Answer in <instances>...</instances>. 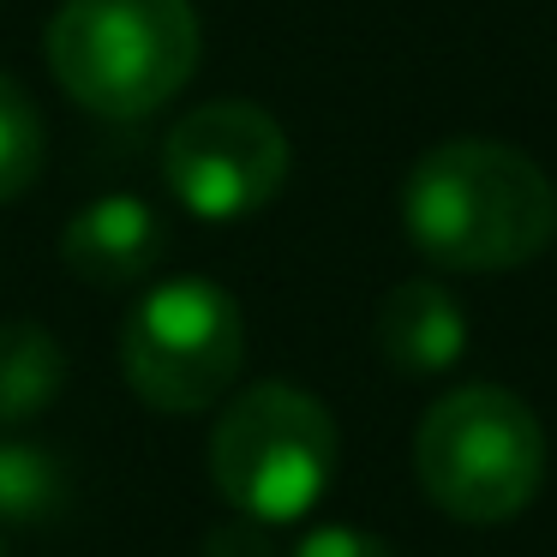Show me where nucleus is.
Returning <instances> with one entry per match:
<instances>
[{"mask_svg":"<svg viewBox=\"0 0 557 557\" xmlns=\"http://www.w3.org/2000/svg\"><path fill=\"white\" fill-rule=\"evenodd\" d=\"M401 228L437 270H516L557 240V186L504 138H444L401 186Z\"/></svg>","mask_w":557,"mask_h":557,"instance_id":"nucleus-1","label":"nucleus"},{"mask_svg":"<svg viewBox=\"0 0 557 557\" xmlns=\"http://www.w3.org/2000/svg\"><path fill=\"white\" fill-rule=\"evenodd\" d=\"M193 0H66L49 18V66L78 109L145 121L198 73Z\"/></svg>","mask_w":557,"mask_h":557,"instance_id":"nucleus-2","label":"nucleus"},{"mask_svg":"<svg viewBox=\"0 0 557 557\" xmlns=\"http://www.w3.org/2000/svg\"><path fill=\"white\" fill-rule=\"evenodd\" d=\"M413 473L444 516L473 528L516 521L545 480L540 413L504 384L449 389L413 432Z\"/></svg>","mask_w":557,"mask_h":557,"instance_id":"nucleus-3","label":"nucleus"},{"mask_svg":"<svg viewBox=\"0 0 557 557\" xmlns=\"http://www.w3.org/2000/svg\"><path fill=\"white\" fill-rule=\"evenodd\" d=\"M342 437L318 396L300 384H252L222 408L210 432V480L234 516L282 528L324 504L336 485Z\"/></svg>","mask_w":557,"mask_h":557,"instance_id":"nucleus-4","label":"nucleus"},{"mask_svg":"<svg viewBox=\"0 0 557 557\" xmlns=\"http://www.w3.org/2000/svg\"><path fill=\"white\" fill-rule=\"evenodd\" d=\"M246 366V318L222 282L174 276L157 282L126 312L121 372L157 413H205L234 389Z\"/></svg>","mask_w":557,"mask_h":557,"instance_id":"nucleus-5","label":"nucleus"},{"mask_svg":"<svg viewBox=\"0 0 557 557\" xmlns=\"http://www.w3.org/2000/svg\"><path fill=\"white\" fill-rule=\"evenodd\" d=\"M288 133L276 126V114L222 97L174 121L162 145V181L193 216L240 222L288 186Z\"/></svg>","mask_w":557,"mask_h":557,"instance_id":"nucleus-6","label":"nucleus"},{"mask_svg":"<svg viewBox=\"0 0 557 557\" xmlns=\"http://www.w3.org/2000/svg\"><path fill=\"white\" fill-rule=\"evenodd\" d=\"M162 252H169V228H162L157 205H145L138 193L97 198L61 234V264L97 288H126V282L150 276Z\"/></svg>","mask_w":557,"mask_h":557,"instance_id":"nucleus-7","label":"nucleus"},{"mask_svg":"<svg viewBox=\"0 0 557 557\" xmlns=\"http://www.w3.org/2000/svg\"><path fill=\"white\" fill-rule=\"evenodd\" d=\"M377 354L401 377H437L468 354V312L432 276H408L377 306Z\"/></svg>","mask_w":557,"mask_h":557,"instance_id":"nucleus-8","label":"nucleus"},{"mask_svg":"<svg viewBox=\"0 0 557 557\" xmlns=\"http://www.w3.org/2000/svg\"><path fill=\"white\" fill-rule=\"evenodd\" d=\"M66 389V348L30 318L0 324V425H30Z\"/></svg>","mask_w":557,"mask_h":557,"instance_id":"nucleus-9","label":"nucleus"},{"mask_svg":"<svg viewBox=\"0 0 557 557\" xmlns=\"http://www.w3.org/2000/svg\"><path fill=\"white\" fill-rule=\"evenodd\" d=\"M73 504L66 461L25 437H0V521L13 528H42Z\"/></svg>","mask_w":557,"mask_h":557,"instance_id":"nucleus-10","label":"nucleus"},{"mask_svg":"<svg viewBox=\"0 0 557 557\" xmlns=\"http://www.w3.org/2000/svg\"><path fill=\"white\" fill-rule=\"evenodd\" d=\"M42 150H49V138H42V114L30 90L13 73H0V205H13L37 186Z\"/></svg>","mask_w":557,"mask_h":557,"instance_id":"nucleus-11","label":"nucleus"},{"mask_svg":"<svg viewBox=\"0 0 557 557\" xmlns=\"http://www.w3.org/2000/svg\"><path fill=\"white\" fill-rule=\"evenodd\" d=\"M294 557H396L384 540H372L366 528H342V521H330V528H312L300 545H294Z\"/></svg>","mask_w":557,"mask_h":557,"instance_id":"nucleus-12","label":"nucleus"},{"mask_svg":"<svg viewBox=\"0 0 557 557\" xmlns=\"http://www.w3.org/2000/svg\"><path fill=\"white\" fill-rule=\"evenodd\" d=\"M205 557H270V540H264V521H222V528H210L205 540Z\"/></svg>","mask_w":557,"mask_h":557,"instance_id":"nucleus-13","label":"nucleus"},{"mask_svg":"<svg viewBox=\"0 0 557 557\" xmlns=\"http://www.w3.org/2000/svg\"><path fill=\"white\" fill-rule=\"evenodd\" d=\"M0 557H7V545H0Z\"/></svg>","mask_w":557,"mask_h":557,"instance_id":"nucleus-14","label":"nucleus"}]
</instances>
